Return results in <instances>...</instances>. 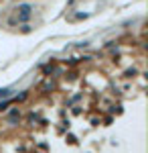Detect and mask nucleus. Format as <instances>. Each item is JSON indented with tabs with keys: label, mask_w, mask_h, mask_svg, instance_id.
Masks as SVG:
<instances>
[{
	"label": "nucleus",
	"mask_w": 148,
	"mask_h": 153,
	"mask_svg": "<svg viewBox=\"0 0 148 153\" xmlns=\"http://www.w3.org/2000/svg\"><path fill=\"white\" fill-rule=\"evenodd\" d=\"M16 10H21V16H18V19H21V21H26V19L31 16V10H33V8H31V4H21Z\"/></svg>",
	"instance_id": "obj_1"
}]
</instances>
